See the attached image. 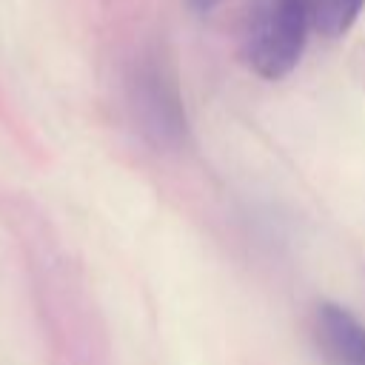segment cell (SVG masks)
<instances>
[{
    "instance_id": "1",
    "label": "cell",
    "mask_w": 365,
    "mask_h": 365,
    "mask_svg": "<svg viewBox=\"0 0 365 365\" xmlns=\"http://www.w3.org/2000/svg\"><path fill=\"white\" fill-rule=\"evenodd\" d=\"M314 31V0H257L242 37V57L262 80L288 77Z\"/></svg>"
},
{
    "instance_id": "2",
    "label": "cell",
    "mask_w": 365,
    "mask_h": 365,
    "mask_svg": "<svg viewBox=\"0 0 365 365\" xmlns=\"http://www.w3.org/2000/svg\"><path fill=\"white\" fill-rule=\"evenodd\" d=\"M131 106L143 134L157 148H180L188 137V117L174 68L157 57H145L131 77Z\"/></svg>"
},
{
    "instance_id": "3",
    "label": "cell",
    "mask_w": 365,
    "mask_h": 365,
    "mask_svg": "<svg viewBox=\"0 0 365 365\" xmlns=\"http://www.w3.org/2000/svg\"><path fill=\"white\" fill-rule=\"evenodd\" d=\"M314 334L334 365H365V322L339 302H319Z\"/></svg>"
},
{
    "instance_id": "4",
    "label": "cell",
    "mask_w": 365,
    "mask_h": 365,
    "mask_svg": "<svg viewBox=\"0 0 365 365\" xmlns=\"http://www.w3.org/2000/svg\"><path fill=\"white\" fill-rule=\"evenodd\" d=\"M365 0H314V31L322 37L345 34L362 14Z\"/></svg>"
},
{
    "instance_id": "5",
    "label": "cell",
    "mask_w": 365,
    "mask_h": 365,
    "mask_svg": "<svg viewBox=\"0 0 365 365\" xmlns=\"http://www.w3.org/2000/svg\"><path fill=\"white\" fill-rule=\"evenodd\" d=\"M217 3H220V0H188V6H191L194 11H211Z\"/></svg>"
}]
</instances>
